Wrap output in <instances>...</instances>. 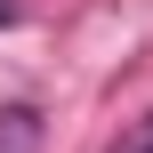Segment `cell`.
I'll use <instances>...</instances> for the list:
<instances>
[{
    "instance_id": "6da1fadb",
    "label": "cell",
    "mask_w": 153,
    "mask_h": 153,
    "mask_svg": "<svg viewBox=\"0 0 153 153\" xmlns=\"http://www.w3.org/2000/svg\"><path fill=\"white\" fill-rule=\"evenodd\" d=\"M113 153H153V121H145V129H137V137H121V145H113Z\"/></svg>"
},
{
    "instance_id": "7a4b0ae2",
    "label": "cell",
    "mask_w": 153,
    "mask_h": 153,
    "mask_svg": "<svg viewBox=\"0 0 153 153\" xmlns=\"http://www.w3.org/2000/svg\"><path fill=\"white\" fill-rule=\"evenodd\" d=\"M0 24H16V8H8V0H0Z\"/></svg>"
}]
</instances>
